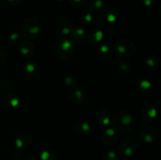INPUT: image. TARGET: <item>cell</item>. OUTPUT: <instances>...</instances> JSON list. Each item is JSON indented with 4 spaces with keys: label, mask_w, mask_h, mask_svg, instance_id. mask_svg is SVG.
Listing matches in <instances>:
<instances>
[{
    "label": "cell",
    "mask_w": 161,
    "mask_h": 160,
    "mask_svg": "<svg viewBox=\"0 0 161 160\" xmlns=\"http://www.w3.org/2000/svg\"><path fill=\"white\" fill-rule=\"evenodd\" d=\"M53 56L58 59L65 60L73 55L74 45L70 40L63 36L61 39L57 41L53 45Z\"/></svg>",
    "instance_id": "1"
},
{
    "label": "cell",
    "mask_w": 161,
    "mask_h": 160,
    "mask_svg": "<svg viewBox=\"0 0 161 160\" xmlns=\"http://www.w3.org/2000/svg\"><path fill=\"white\" fill-rule=\"evenodd\" d=\"M111 121L115 128L119 131H128L134 126L133 117L127 111L116 113Z\"/></svg>",
    "instance_id": "2"
},
{
    "label": "cell",
    "mask_w": 161,
    "mask_h": 160,
    "mask_svg": "<svg viewBox=\"0 0 161 160\" xmlns=\"http://www.w3.org/2000/svg\"><path fill=\"white\" fill-rule=\"evenodd\" d=\"M135 50L134 43L127 39H120L115 45V51L119 56H131Z\"/></svg>",
    "instance_id": "3"
},
{
    "label": "cell",
    "mask_w": 161,
    "mask_h": 160,
    "mask_svg": "<svg viewBox=\"0 0 161 160\" xmlns=\"http://www.w3.org/2000/svg\"><path fill=\"white\" fill-rule=\"evenodd\" d=\"M40 31V26L35 19H28L22 25L23 34L27 37H35Z\"/></svg>",
    "instance_id": "4"
},
{
    "label": "cell",
    "mask_w": 161,
    "mask_h": 160,
    "mask_svg": "<svg viewBox=\"0 0 161 160\" xmlns=\"http://www.w3.org/2000/svg\"><path fill=\"white\" fill-rule=\"evenodd\" d=\"M136 148V144L132 139H127L123 141L119 146V152L125 156H130Z\"/></svg>",
    "instance_id": "5"
},
{
    "label": "cell",
    "mask_w": 161,
    "mask_h": 160,
    "mask_svg": "<svg viewBox=\"0 0 161 160\" xmlns=\"http://www.w3.org/2000/svg\"><path fill=\"white\" fill-rule=\"evenodd\" d=\"M57 28L63 35H69L73 32V27L70 22L65 19H61L57 23Z\"/></svg>",
    "instance_id": "6"
},
{
    "label": "cell",
    "mask_w": 161,
    "mask_h": 160,
    "mask_svg": "<svg viewBox=\"0 0 161 160\" xmlns=\"http://www.w3.org/2000/svg\"><path fill=\"white\" fill-rule=\"evenodd\" d=\"M35 46L31 42L28 41H25L21 43L20 46V50L23 55L26 56H32L33 53H35Z\"/></svg>",
    "instance_id": "7"
},
{
    "label": "cell",
    "mask_w": 161,
    "mask_h": 160,
    "mask_svg": "<svg viewBox=\"0 0 161 160\" xmlns=\"http://www.w3.org/2000/svg\"><path fill=\"white\" fill-rule=\"evenodd\" d=\"M25 73L30 78H36L39 76L40 73V69L37 64L34 63H29L25 66Z\"/></svg>",
    "instance_id": "8"
},
{
    "label": "cell",
    "mask_w": 161,
    "mask_h": 160,
    "mask_svg": "<svg viewBox=\"0 0 161 160\" xmlns=\"http://www.w3.org/2000/svg\"><path fill=\"white\" fill-rule=\"evenodd\" d=\"M156 136H157L156 133L153 131V130H150V129H145L142 131V139H143L147 143L153 142L156 139Z\"/></svg>",
    "instance_id": "9"
},
{
    "label": "cell",
    "mask_w": 161,
    "mask_h": 160,
    "mask_svg": "<svg viewBox=\"0 0 161 160\" xmlns=\"http://www.w3.org/2000/svg\"><path fill=\"white\" fill-rule=\"evenodd\" d=\"M102 138H103V141L105 143L106 142L107 140L110 139V138H111L112 141H113V143H115L116 141V133H115V131L113 130H105V132L103 133Z\"/></svg>",
    "instance_id": "10"
},
{
    "label": "cell",
    "mask_w": 161,
    "mask_h": 160,
    "mask_svg": "<svg viewBox=\"0 0 161 160\" xmlns=\"http://www.w3.org/2000/svg\"><path fill=\"white\" fill-rule=\"evenodd\" d=\"M148 108L147 111H143V112H146L148 117H149V119H154L156 117V115H157V110L155 109L154 107H153L151 104H148L146 106Z\"/></svg>",
    "instance_id": "11"
},
{
    "label": "cell",
    "mask_w": 161,
    "mask_h": 160,
    "mask_svg": "<svg viewBox=\"0 0 161 160\" xmlns=\"http://www.w3.org/2000/svg\"><path fill=\"white\" fill-rule=\"evenodd\" d=\"M102 115L100 114V113H99V116H98V118H97L99 120V122H100L101 123L103 124V125H108V124H109V122H111V119H110V118L108 117V116L107 115L105 112H102Z\"/></svg>",
    "instance_id": "12"
},
{
    "label": "cell",
    "mask_w": 161,
    "mask_h": 160,
    "mask_svg": "<svg viewBox=\"0 0 161 160\" xmlns=\"http://www.w3.org/2000/svg\"><path fill=\"white\" fill-rule=\"evenodd\" d=\"M41 159L42 160H56L54 155L49 151H44L41 154Z\"/></svg>",
    "instance_id": "13"
},
{
    "label": "cell",
    "mask_w": 161,
    "mask_h": 160,
    "mask_svg": "<svg viewBox=\"0 0 161 160\" xmlns=\"http://www.w3.org/2000/svg\"><path fill=\"white\" fill-rule=\"evenodd\" d=\"M3 99H4V100H8L9 101L8 103H6L8 105H10L12 107H16L18 105L19 100L17 98H14V97H11L10 96L8 95L3 97Z\"/></svg>",
    "instance_id": "14"
},
{
    "label": "cell",
    "mask_w": 161,
    "mask_h": 160,
    "mask_svg": "<svg viewBox=\"0 0 161 160\" xmlns=\"http://www.w3.org/2000/svg\"><path fill=\"white\" fill-rule=\"evenodd\" d=\"M75 125L79 126V130H80V133H89V132L91 131V126H90L87 123H78Z\"/></svg>",
    "instance_id": "15"
},
{
    "label": "cell",
    "mask_w": 161,
    "mask_h": 160,
    "mask_svg": "<svg viewBox=\"0 0 161 160\" xmlns=\"http://www.w3.org/2000/svg\"><path fill=\"white\" fill-rule=\"evenodd\" d=\"M69 3L76 8H83L86 5V0H69Z\"/></svg>",
    "instance_id": "16"
},
{
    "label": "cell",
    "mask_w": 161,
    "mask_h": 160,
    "mask_svg": "<svg viewBox=\"0 0 161 160\" xmlns=\"http://www.w3.org/2000/svg\"><path fill=\"white\" fill-rule=\"evenodd\" d=\"M72 93H73V95H74V99H73L74 100H76L77 102H80V100H83V94L80 90H79V89L74 90V91H72Z\"/></svg>",
    "instance_id": "17"
},
{
    "label": "cell",
    "mask_w": 161,
    "mask_h": 160,
    "mask_svg": "<svg viewBox=\"0 0 161 160\" xmlns=\"http://www.w3.org/2000/svg\"><path fill=\"white\" fill-rule=\"evenodd\" d=\"M91 6H92L93 9H100L103 6V1L102 0H91Z\"/></svg>",
    "instance_id": "18"
},
{
    "label": "cell",
    "mask_w": 161,
    "mask_h": 160,
    "mask_svg": "<svg viewBox=\"0 0 161 160\" xmlns=\"http://www.w3.org/2000/svg\"><path fill=\"white\" fill-rule=\"evenodd\" d=\"M116 156H117V155H116V152H108V153L105 155L104 160H115L116 158Z\"/></svg>",
    "instance_id": "19"
},
{
    "label": "cell",
    "mask_w": 161,
    "mask_h": 160,
    "mask_svg": "<svg viewBox=\"0 0 161 160\" xmlns=\"http://www.w3.org/2000/svg\"><path fill=\"white\" fill-rule=\"evenodd\" d=\"M5 61V53H3V50H0V64H3Z\"/></svg>",
    "instance_id": "20"
},
{
    "label": "cell",
    "mask_w": 161,
    "mask_h": 160,
    "mask_svg": "<svg viewBox=\"0 0 161 160\" xmlns=\"http://www.w3.org/2000/svg\"><path fill=\"white\" fill-rule=\"evenodd\" d=\"M142 87V88H149L150 87V83L147 81H143L141 84Z\"/></svg>",
    "instance_id": "21"
},
{
    "label": "cell",
    "mask_w": 161,
    "mask_h": 160,
    "mask_svg": "<svg viewBox=\"0 0 161 160\" xmlns=\"http://www.w3.org/2000/svg\"><path fill=\"white\" fill-rule=\"evenodd\" d=\"M27 160H34V159H32V158H28Z\"/></svg>",
    "instance_id": "22"
},
{
    "label": "cell",
    "mask_w": 161,
    "mask_h": 160,
    "mask_svg": "<svg viewBox=\"0 0 161 160\" xmlns=\"http://www.w3.org/2000/svg\"></svg>",
    "instance_id": "23"
}]
</instances>
